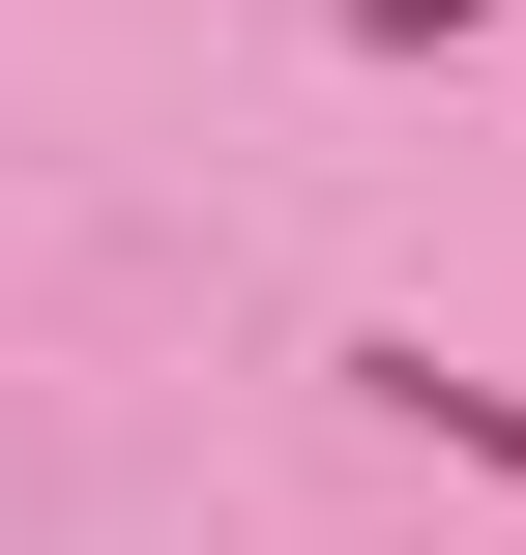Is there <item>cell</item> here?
Segmentation results:
<instances>
[{
  "label": "cell",
  "instance_id": "cell-1",
  "mask_svg": "<svg viewBox=\"0 0 526 555\" xmlns=\"http://www.w3.org/2000/svg\"><path fill=\"white\" fill-rule=\"evenodd\" d=\"M351 380H381L410 439H469V468H526V380H439V351H351Z\"/></svg>",
  "mask_w": 526,
  "mask_h": 555
}]
</instances>
